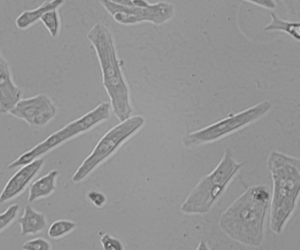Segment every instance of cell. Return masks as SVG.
Wrapping results in <instances>:
<instances>
[{
	"instance_id": "7c38bea8",
	"label": "cell",
	"mask_w": 300,
	"mask_h": 250,
	"mask_svg": "<svg viewBox=\"0 0 300 250\" xmlns=\"http://www.w3.org/2000/svg\"><path fill=\"white\" fill-rule=\"evenodd\" d=\"M62 2V0H54L45 3L35 10L24 12L16 19L17 26L21 28L27 27L38 19H40L46 12L55 9Z\"/></svg>"
},
{
	"instance_id": "9c48e42d",
	"label": "cell",
	"mask_w": 300,
	"mask_h": 250,
	"mask_svg": "<svg viewBox=\"0 0 300 250\" xmlns=\"http://www.w3.org/2000/svg\"><path fill=\"white\" fill-rule=\"evenodd\" d=\"M0 91V112L8 113L21 99L22 92L12 80L8 63L1 56Z\"/></svg>"
},
{
	"instance_id": "2e32d148",
	"label": "cell",
	"mask_w": 300,
	"mask_h": 250,
	"mask_svg": "<svg viewBox=\"0 0 300 250\" xmlns=\"http://www.w3.org/2000/svg\"><path fill=\"white\" fill-rule=\"evenodd\" d=\"M19 206L17 204L10 206L5 211L0 215V230L4 229L15 218Z\"/></svg>"
},
{
	"instance_id": "5bb4252c",
	"label": "cell",
	"mask_w": 300,
	"mask_h": 250,
	"mask_svg": "<svg viewBox=\"0 0 300 250\" xmlns=\"http://www.w3.org/2000/svg\"><path fill=\"white\" fill-rule=\"evenodd\" d=\"M75 224L68 221L61 220L55 221L50 226L48 235L52 238H56L68 232L73 229Z\"/></svg>"
},
{
	"instance_id": "e0dca14e",
	"label": "cell",
	"mask_w": 300,
	"mask_h": 250,
	"mask_svg": "<svg viewBox=\"0 0 300 250\" xmlns=\"http://www.w3.org/2000/svg\"><path fill=\"white\" fill-rule=\"evenodd\" d=\"M23 249L27 250H48L50 248L49 242L41 238L29 240L22 246Z\"/></svg>"
},
{
	"instance_id": "30bf717a",
	"label": "cell",
	"mask_w": 300,
	"mask_h": 250,
	"mask_svg": "<svg viewBox=\"0 0 300 250\" xmlns=\"http://www.w3.org/2000/svg\"><path fill=\"white\" fill-rule=\"evenodd\" d=\"M58 174V170L53 169L34 181L29 189L28 202H31L51 194L56 189V181Z\"/></svg>"
},
{
	"instance_id": "277c9868",
	"label": "cell",
	"mask_w": 300,
	"mask_h": 250,
	"mask_svg": "<svg viewBox=\"0 0 300 250\" xmlns=\"http://www.w3.org/2000/svg\"><path fill=\"white\" fill-rule=\"evenodd\" d=\"M100 67L103 84L112 109L120 110L129 105L128 89L117 58L112 40L103 38L94 44Z\"/></svg>"
},
{
	"instance_id": "5b68a950",
	"label": "cell",
	"mask_w": 300,
	"mask_h": 250,
	"mask_svg": "<svg viewBox=\"0 0 300 250\" xmlns=\"http://www.w3.org/2000/svg\"><path fill=\"white\" fill-rule=\"evenodd\" d=\"M144 122L142 117L135 116L121 122L110 130L99 140L91 153L78 168L72 176V180L77 183L85 178L113 154L140 127Z\"/></svg>"
},
{
	"instance_id": "52a82bcc",
	"label": "cell",
	"mask_w": 300,
	"mask_h": 250,
	"mask_svg": "<svg viewBox=\"0 0 300 250\" xmlns=\"http://www.w3.org/2000/svg\"><path fill=\"white\" fill-rule=\"evenodd\" d=\"M55 107L46 95L40 94L21 99L8 112L25 121L33 129L46 125L54 116Z\"/></svg>"
},
{
	"instance_id": "8fae6325",
	"label": "cell",
	"mask_w": 300,
	"mask_h": 250,
	"mask_svg": "<svg viewBox=\"0 0 300 250\" xmlns=\"http://www.w3.org/2000/svg\"><path fill=\"white\" fill-rule=\"evenodd\" d=\"M18 221L21 227V236L28 234H35L46 226L44 215L34 211L29 205L25 206L23 214Z\"/></svg>"
},
{
	"instance_id": "9a60e30c",
	"label": "cell",
	"mask_w": 300,
	"mask_h": 250,
	"mask_svg": "<svg viewBox=\"0 0 300 250\" xmlns=\"http://www.w3.org/2000/svg\"><path fill=\"white\" fill-rule=\"evenodd\" d=\"M40 19L48 29L51 35L54 36L57 32L58 26V16L55 9L46 12Z\"/></svg>"
},
{
	"instance_id": "6da1fadb",
	"label": "cell",
	"mask_w": 300,
	"mask_h": 250,
	"mask_svg": "<svg viewBox=\"0 0 300 250\" xmlns=\"http://www.w3.org/2000/svg\"><path fill=\"white\" fill-rule=\"evenodd\" d=\"M271 197L268 188L257 185L248 188L222 216L220 225L231 237L250 245L259 244L265 211Z\"/></svg>"
},
{
	"instance_id": "ba28073f",
	"label": "cell",
	"mask_w": 300,
	"mask_h": 250,
	"mask_svg": "<svg viewBox=\"0 0 300 250\" xmlns=\"http://www.w3.org/2000/svg\"><path fill=\"white\" fill-rule=\"evenodd\" d=\"M44 160L40 158L22 166L10 178L2 190L0 202L15 197L26 188L42 167Z\"/></svg>"
},
{
	"instance_id": "d6986e66",
	"label": "cell",
	"mask_w": 300,
	"mask_h": 250,
	"mask_svg": "<svg viewBox=\"0 0 300 250\" xmlns=\"http://www.w3.org/2000/svg\"><path fill=\"white\" fill-rule=\"evenodd\" d=\"M89 199L95 205L98 206H101L105 201V198L102 194L95 191L90 192L88 195Z\"/></svg>"
},
{
	"instance_id": "3957f363",
	"label": "cell",
	"mask_w": 300,
	"mask_h": 250,
	"mask_svg": "<svg viewBox=\"0 0 300 250\" xmlns=\"http://www.w3.org/2000/svg\"><path fill=\"white\" fill-rule=\"evenodd\" d=\"M240 164L231 156H223L209 173L203 177L191 192L182 209L185 212H202L218 197L238 172Z\"/></svg>"
},
{
	"instance_id": "8992f818",
	"label": "cell",
	"mask_w": 300,
	"mask_h": 250,
	"mask_svg": "<svg viewBox=\"0 0 300 250\" xmlns=\"http://www.w3.org/2000/svg\"><path fill=\"white\" fill-rule=\"evenodd\" d=\"M259 119L257 110L250 107L183 138L185 147L191 148L212 142L246 128Z\"/></svg>"
},
{
	"instance_id": "7a4b0ae2",
	"label": "cell",
	"mask_w": 300,
	"mask_h": 250,
	"mask_svg": "<svg viewBox=\"0 0 300 250\" xmlns=\"http://www.w3.org/2000/svg\"><path fill=\"white\" fill-rule=\"evenodd\" d=\"M266 165L273 185L271 218L284 222L292 211L299 195L300 159L274 150L269 153Z\"/></svg>"
},
{
	"instance_id": "4fadbf2b",
	"label": "cell",
	"mask_w": 300,
	"mask_h": 250,
	"mask_svg": "<svg viewBox=\"0 0 300 250\" xmlns=\"http://www.w3.org/2000/svg\"><path fill=\"white\" fill-rule=\"evenodd\" d=\"M272 18L271 23L265 28V30L278 29L288 33L297 40L300 39V24L289 22L278 18L273 13H271Z\"/></svg>"
},
{
	"instance_id": "ac0fdd59",
	"label": "cell",
	"mask_w": 300,
	"mask_h": 250,
	"mask_svg": "<svg viewBox=\"0 0 300 250\" xmlns=\"http://www.w3.org/2000/svg\"><path fill=\"white\" fill-rule=\"evenodd\" d=\"M101 242L105 250H120L121 246L117 240L111 238L108 235H103L101 239Z\"/></svg>"
}]
</instances>
